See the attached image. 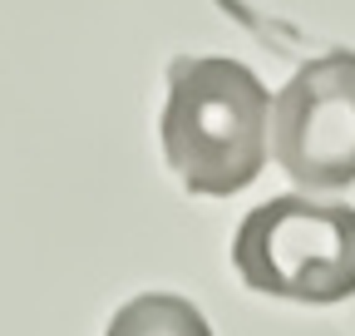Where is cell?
I'll return each instance as SVG.
<instances>
[{"mask_svg": "<svg viewBox=\"0 0 355 336\" xmlns=\"http://www.w3.org/2000/svg\"><path fill=\"white\" fill-rule=\"evenodd\" d=\"M237 277L261 297L345 302L355 292V208L301 193L252 208L232 237Z\"/></svg>", "mask_w": 355, "mask_h": 336, "instance_id": "7a4b0ae2", "label": "cell"}, {"mask_svg": "<svg viewBox=\"0 0 355 336\" xmlns=\"http://www.w3.org/2000/svg\"><path fill=\"white\" fill-rule=\"evenodd\" d=\"M158 134L168 168L188 193H242L247 183H257L272 153V94L242 60H173Z\"/></svg>", "mask_w": 355, "mask_h": 336, "instance_id": "6da1fadb", "label": "cell"}, {"mask_svg": "<svg viewBox=\"0 0 355 336\" xmlns=\"http://www.w3.org/2000/svg\"><path fill=\"white\" fill-rule=\"evenodd\" d=\"M272 158L311 193L355 183V50L306 60L277 90Z\"/></svg>", "mask_w": 355, "mask_h": 336, "instance_id": "3957f363", "label": "cell"}, {"mask_svg": "<svg viewBox=\"0 0 355 336\" xmlns=\"http://www.w3.org/2000/svg\"><path fill=\"white\" fill-rule=\"evenodd\" d=\"M104 336H212V326L188 297L144 292V297H133L114 312Z\"/></svg>", "mask_w": 355, "mask_h": 336, "instance_id": "277c9868", "label": "cell"}]
</instances>
